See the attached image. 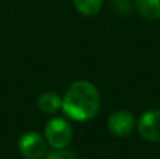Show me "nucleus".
Listing matches in <instances>:
<instances>
[{"label":"nucleus","mask_w":160,"mask_h":159,"mask_svg":"<svg viewBox=\"0 0 160 159\" xmlns=\"http://www.w3.org/2000/svg\"><path fill=\"white\" fill-rule=\"evenodd\" d=\"M138 132L145 141L160 142V110H148L136 121Z\"/></svg>","instance_id":"5"},{"label":"nucleus","mask_w":160,"mask_h":159,"mask_svg":"<svg viewBox=\"0 0 160 159\" xmlns=\"http://www.w3.org/2000/svg\"><path fill=\"white\" fill-rule=\"evenodd\" d=\"M73 4L82 16L91 17L100 13L104 4V0H73Z\"/></svg>","instance_id":"8"},{"label":"nucleus","mask_w":160,"mask_h":159,"mask_svg":"<svg viewBox=\"0 0 160 159\" xmlns=\"http://www.w3.org/2000/svg\"><path fill=\"white\" fill-rule=\"evenodd\" d=\"M18 151L25 159H41L47 154V140L38 132L28 131L20 137Z\"/></svg>","instance_id":"3"},{"label":"nucleus","mask_w":160,"mask_h":159,"mask_svg":"<svg viewBox=\"0 0 160 159\" xmlns=\"http://www.w3.org/2000/svg\"><path fill=\"white\" fill-rule=\"evenodd\" d=\"M37 106L45 114H55L62 109V97L55 92H44L37 100Z\"/></svg>","instance_id":"6"},{"label":"nucleus","mask_w":160,"mask_h":159,"mask_svg":"<svg viewBox=\"0 0 160 159\" xmlns=\"http://www.w3.org/2000/svg\"><path fill=\"white\" fill-rule=\"evenodd\" d=\"M44 137L52 148H66L72 142V124L62 117H53L45 124Z\"/></svg>","instance_id":"2"},{"label":"nucleus","mask_w":160,"mask_h":159,"mask_svg":"<svg viewBox=\"0 0 160 159\" xmlns=\"http://www.w3.org/2000/svg\"><path fill=\"white\" fill-rule=\"evenodd\" d=\"M133 4L143 18L150 21L160 18V0H135Z\"/></svg>","instance_id":"7"},{"label":"nucleus","mask_w":160,"mask_h":159,"mask_svg":"<svg viewBox=\"0 0 160 159\" xmlns=\"http://www.w3.org/2000/svg\"><path fill=\"white\" fill-rule=\"evenodd\" d=\"M112 7L118 13L128 14L132 10V3H131V0H112Z\"/></svg>","instance_id":"10"},{"label":"nucleus","mask_w":160,"mask_h":159,"mask_svg":"<svg viewBox=\"0 0 160 159\" xmlns=\"http://www.w3.org/2000/svg\"><path fill=\"white\" fill-rule=\"evenodd\" d=\"M44 159H78L75 151L66 148H53L52 151L47 152Z\"/></svg>","instance_id":"9"},{"label":"nucleus","mask_w":160,"mask_h":159,"mask_svg":"<svg viewBox=\"0 0 160 159\" xmlns=\"http://www.w3.org/2000/svg\"><path fill=\"white\" fill-rule=\"evenodd\" d=\"M108 131L118 138H125L132 134L136 127V120L133 114L128 110H117L108 117Z\"/></svg>","instance_id":"4"},{"label":"nucleus","mask_w":160,"mask_h":159,"mask_svg":"<svg viewBox=\"0 0 160 159\" xmlns=\"http://www.w3.org/2000/svg\"><path fill=\"white\" fill-rule=\"evenodd\" d=\"M100 107V92L88 80L73 82L62 97V111L75 121H88L94 118L98 114Z\"/></svg>","instance_id":"1"}]
</instances>
